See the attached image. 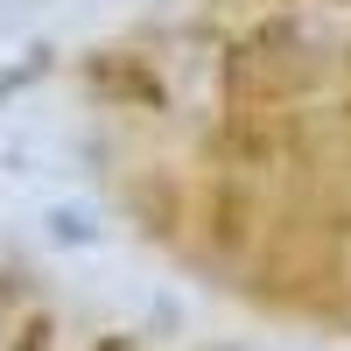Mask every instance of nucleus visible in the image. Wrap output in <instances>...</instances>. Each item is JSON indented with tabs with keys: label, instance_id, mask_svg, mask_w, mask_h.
<instances>
[{
	"label": "nucleus",
	"instance_id": "4",
	"mask_svg": "<svg viewBox=\"0 0 351 351\" xmlns=\"http://www.w3.org/2000/svg\"><path fill=\"white\" fill-rule=\"evenodd\" d=\"M14 351H49V316H28L21 337H14Z\"/></svg>",
	"mask_w": 351,
	"mask_h": 351
},
{
	"label": "nucleus",
	"instance_id": "5",
	"mask_svg": "<svg viewBox=\"0 0 351 351\" xmlns=\"http://www.w3.org/2000/svg\"><path fill=\"white\" fill-rule=\"evenodd\" d=\"M99 351H127V344H120V337H112V344H99Z\"/></svg>",
	"mask_w": 351,
	"mask_h": 351
},
{
	"label": "nucleus",
	"instance_id": "1",
	"mask_svg": "<svg viewBox=\"0 0 351 351\" xmlns=\"http://www.w3.org/2000/svg\"><path fill=\"white\" fill-rule=\"evenodd\" d=\"M204 239H211L218 253H239V246L253 239V190L225 183L211 204H204Z\"/></svg>",
	"mask_w": 351,
	"mask_h": 351
},
{
	"label": "nucleus",
	"instance_id": "2",
	"mask_svg": "<svg viewBox=\"0 0 351 351\" xmlns=\"http://www.w3.org/2000/svg\"><path fill=\"white\" fill-rule=\"evenodd\" d=\"M92 77L106 84V92H120V99H141V106H162V77L134 71V64H92Z\"/></svg>",
	"mask_w": 351,
	"mask_h": 351
},
{
	"label": "nucleus",
	"instance_id": "3",
	"mask_svg": "<svg viewBox=\"0 0 351 351\" xmlns=\"http://www.w3.org/2000/svg\"><path fill=\"white\" fill-rule=\"evenodd\" d=\"M232 155L239 162H267L274 155V134L260 127V112H239V120H232Z\"/></svg>",
	"mask_w": 351,
	"mask_h": 351
}]
</instances>
